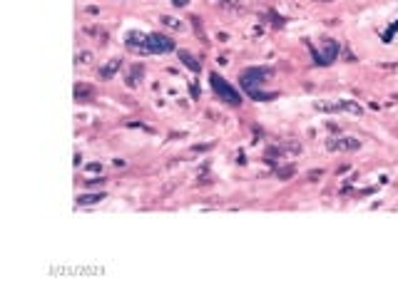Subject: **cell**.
<instances>
[{"label": "cell", "mask_w": 398, "mask_h": 298, "mask_svg": "<svg viewBox=\"0 0 398 298\" xmlns=\"http://www.w3.org/2000/svg\"><path fill=\"white\" fill-rule=\"evenodd\" d=\"M77 60H80V62H90V60H92V53H80V55H77Z\"/></svg>", "instance_id": "7c38bea8"}, {"label": "cell", "mask_w": 398, "mask_h": 298, "mask_svg": "<svg viewBox=\"0 0 398 298\" xmlns=\"http://www.w3.org/2000/svg\"><path fill=\"white\" fill-rule=\"evenodd\" d=\"M209 80H212V89L216 92V97L222 100V102H227V105H232V107H239L244 100H242V94H239V89H234L222 75H216L212 72L209 75Z\"/></svg>", "instance_id": "7a4b0ae2"}, {"label": "cell", "mask_w": 398, "mask_h": 298, "mask_svg": "<svg viewBox=\"0 0 398 298\" xmlns=\"http://www.w3.org/2000/svg\"><path fill=\"white\" fill-rule=\"evenodd\" d=\"M102 199H107L102 191H100V194H80V196H77V204H80V207H90V204H100Z\"/></svg>", "instance_id": "ba28073f"}, {"label": "cell", "mask_w": 398, "mask_h": 298, "mask_svg": "<svg viewBox=\"0 0 398 298\" xmlns=\"http://www.w3.org/2000/svg\"><path fill=\"white\" fill-rule=\"evenodd\" d=\"M92 94H95V89L87 87V85H77L75 87V97L77 100H92Z\"/></svg>", "instance_id": "8fae6325"}, {"label": "cell", "mask_w": 398, "mask_h": 298, "mask_svg": "<svg viewBox=\"0 0 398 298\" xmlns=\"http://www.w3.org/2000/svg\"><path fill=\"white\" fill-rule=\"evenodd\" d=\"M324 3H329V0H324Z\"/></svg>", "instance_id": "2e32d148"}, {"label": "cell", "mask_w": 398, "mask_h": 298, "mask_svg": "<svg viewBox=\"0 0 398 298\" xmlns=\"http://www.w3.org/2000/svg\"><path fill=\"white\" fill-rule=\"evenodd\" d=\"M326 147L331 152H353V149H361V139L359 137H329Z\"/></svg>", "instance_id": "5b68a950"}, {"label": "cell", "mask_w": 398, "mask_h": 298, "mask_svg": "<svg viewBox=\"0 0 398 298\" xmlns=\"http://www.w3.org/2000/svg\"><path fill=\"white\" fill-rule=\"evenodd\" d=\"M172 5H174V8H187L189 0H172Z\"/></svg>", "instance_id": "4fadbf2b"}, {"label": "cell", "mask_w": 398, "mask_h": 298, "mask_svg": "<svg viewBox=\"0 0 398 298\" xmlns=\"http://www.w3.org/2000/svg\"><path fill=\"white\" fill-rule=\"evenodd\" d=\"M336 112H351V115H364V107L353 100H336Z\"/></svg>", "instance_id": "52a82bcc"}, {"label": "cell", "mask_w": 398, "mask_h": 298, "mask_svg": "<svg viewBox=\"0 0 398 298\" xmlns=\"http://www.w3.org/2000/svg\"><path fill=\"white\" fill-rule=\"evenodd\" d=\"M180 60H182L184 65L192 70V72H199V70H202V65L194 60V55H192V53H187V50H180Z\"/></svg>", "instance_id": "9c48e42d"}, {"label": "cell", "mask_w": 398, "mask_h": 298, "mask_svg": "<svg viewBox=\"0 0 398 298\" xmlns=\"http://www.w3.org/2000/svg\"><path fill=\"white\" fill-rule=\"evenodd\" d=\"M219 3H224V5H237L239 0H219Z\"/></svg>", "instance_id": "9a60e30c"}, {"label": "cell", "mask_w": 398, "mask_h": 298, "mask_svg": "<svg viewBox=\"0 0 398 298\" xmlns=\"http://www.w3.org/2000/svg\"><path fill=\"white\" fill-rule=\"evenodd\" d=\"M272 77H274V70H272V67H249V70L242 72L239 82H242L244 92L251 100H256V102H269V100H274L276 94L274 92H264L261 87H264Z\"/></svg>", "instance_id": "6da1fadb"}, {"label": "cell", "mask_w": 398, "mask_h": 298, "mask_svg": "<svg viewBox=\"0 0 398 298\" xmlns=\"http://www.w3.org/2000/svg\"><path fill=\"white\" fill-rule=\"evenodd\" d=\"M159 23H162V25H167V28H172V30H182L184 28L182 20H177V18H172V15H162V18H159Z\"/></svg>", "instance_id": "30bf717a"}, {"label": "cell", "mask_w": 398, "mask_h": 298, "mask_svg": "<svg viewBox=\"0 0 398 298\" xmlns=\"http://www.w3.org/2000/svg\"><path fill=\"white\" fill-rule=\"evenodd\" d=\"M120 67H122V60L112 58L107 65H102V67H100V72H97V75H100V80H112V77L120 72Z\"/></svg>", "instance_id": "8992f818"}, {"label": "cell", "mask_w": 398, "mask_h": 298, "mask_svg": "<svg viewBox=\"0 0 398 298\" xmlns=\"http://www.w3.org/2000/svg\"><path fill=\"white\" fill-rule=\"evenodd\" d=\"M172 50H174V40L167 37V35L150 32L147 40H145V55H164V53H172Z\"/></svg>", "instance_id": "277c9868"}, {"label": "cell", "mask_w": 398, "mask_h": 298, "mask_svg": "<svg viewBox=\"0 0 398 298\" xmlns=\"http://www.w3.org/2000/svg\"><path fill=\"white\" fill-rule=\"evenodd\" d=\"M311 47V45H308ZM319 47L321 50H316V47H311V55H314V62L316 65H331L334 60L338 58V53H341V45H338V40H334V37H321L319 40Z\"/></svg>", "instance_id": "3957f363"}, {"label": "cell", "mask_w": 398, "mask_h": 298, "mask_svg": "<svg viewBox=\"0 0 398 298\" xmlns=\"http://www.w3.org/2000/svg\"><path fill=\"white\" fill-rule=\"evenodd\" d=\"M105 181H107V179H90V181H87V184H90V186H97V184H100V186H102V184H105Z\"/></svg>", "instance_id": "5bb4252c"}]
</instances>
